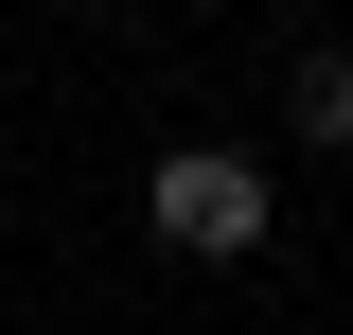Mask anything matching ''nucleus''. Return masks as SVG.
<instances>
[{"instance_id":"nucleus-1","label":"nucleus","mask_w":353,"mask_h":335,"mask_svg":"<svg viewBox=\"0 0 353 335\" xmlns=\"http://www.w3.org/2000/svg\"><path fill=\"white\" fill-rule=\"evenodd\" d=\"M141 212H159V247H194V265H248L265 247V176L230 159V141H176V159L141 176Z\"/></svg>"},{"instance_id":"nucleus-2","label":"nucleus","mask_w":353,"mask_h":335,"mask_svg":"<svg viewBox=\"0 0 353 335\" xmlns=\"http://www.w3.org/2000/svg\"><path fill=\"white\" fill-rule=\"evenodd\" d=\"M283 106H301V141H353V53H301V71H283Z\"/></svg>"}]
</instances>
